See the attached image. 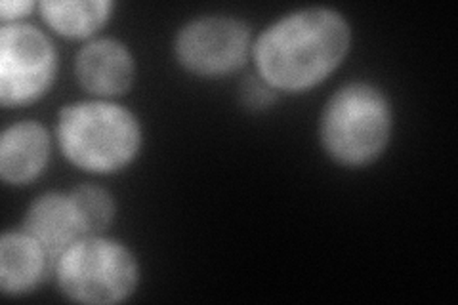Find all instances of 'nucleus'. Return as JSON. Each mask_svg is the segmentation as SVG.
<instances>
[{"label":"nucleus","instance_id":"obj_1","mask_svg":"<svg viewBox=\"0 0 458 305\" xmlns=\"http://www.w3.org/2000/svg\"><path fill=\"white\" fill-rule=\"evenodd\" d=\"M352 47V29L340 12L311 6L286 13L252 42L256 75L276 92L315 89L340 67Z\"/></svg>","mask_w":458,"mask_h":305},{"label":"nucleus","instance_id":"obj_2","mask_svg":"<svg viewBox=\"0 0 458 305\" xmlns=\"http://www.w3.org/2000/svg\"><path fill=\"white\" fill-rule=\"evenodd\" d=\"M55 138L75 168L107 176L131 165L141 148V126L132 111L107 99L65 106L55 123Z\"/></svg>","mask_w":458,"mask_h":305},{"label":"nucleus","instance_id":"obj_3","mask_svg":"<svg viewBox=\"0 0 458 305\" xmlns=\"http://www.w3.org/2000/svg\"><path fill=\"white\" fill-rule=\"evenodd\" d=\"M392 121V106L378 86L363 80L344 84L321 114L323 149L340 166H369L388 148Z\"/></svg>","mask_w":458,"mask_h":305},{"label":"nucleus","instance_id":"obj_4","mask_svg":"<svg viewBox=\"0 0 458 305\" xmlns=\"http://www.w3.org/2000/svg\"><path fill=\"white\" fill-rule=\"evenodd\" d=\"M55 281L71 301L111 305L136 292L140 266L126 244L86 235L55 258Z\"/></svg>","mask_w":458,"mask_h":305},{"label":"nucleus","instance_id":"obj_5","mask_svg":"<svg viewBox=\"0 0 458 305\" xmlns=\"http://www.w3.org/2000/svg\"><path fill=\"white\" fill-rule=\"evenodd\" d=\"M57 72V52L47 33L31 23L0 27V101L23 107L48 94Z\"/></svg>","mask_w":458,"mask_h":305},{"label":"nucleus","instance_id":"obj_6","mask_svg":"<svg viewBox=\"0 0 458 305\" xmlns=\"http://www.w3.org/2000/svg\"><path fill=\"white\" fill-rule=\"evenodd\" d=\"M252 31L233 16H203L185 23L174 38L178 64L195 77L220 79L245 67Z\"/></svg>","mask_w":458,"mask_h":305},{"label":"nucleus","instance_id":"obj_7","mask_svg":"<svg viewBox=\"0 0 458 305\" xmlns=\"http://www.w3.org/2000/svg\"><path fill=\"white\" fill-rule=\"evenodd\" d=\"M75 75L82 89L98 99L126 94L136 79L134 57L117 38L86 42L75 57Z\"/></svg>","mask_w":458,"mask_h":305},{"label":"nucleus","instance_id":"obj_8","mask_svg":"<svg viewBox=\"0 0 458 305\" xmlns=\"http://www.w3.org/2000/svg\"><path fill=\"white\" fill-rule=\"evenodd\" d=\"M50 158V134L37 121L8 126L0 138V178L8 185H27L45 172Z\"/></svg>","mask_w":458,"mask_h":305},{"label":"nucleus","instance_id":"obj_9","mask_svg":"<svg viewBox=\"0 0 458 305\" xmlns=\"http://www.w3.org/2000/svg\"><path fill=\"white\" fill-rule=\"evenodd\" d=\"M23 231L52 258L86 237L73 199L64 193H45L35 199L25 212Z\"/></svg>","mask_w":458,"mask_h":305},{"label":"nucleus","instance_id":"obj_10","mask_svg":"<svg viewBox=\"0 0 458 305\" xmlns=\"http://www.w3.org/2000/svg\"><path fill=\"white\" fill-rule=\"evenodd\" d=\"M47 250L25 231H8L0 239V292L20 298L40 284L47 271Z\"/></svg>","mask_w":458,"mask_h":305},{"label":"nucleus","instance_id":"obj_11","mask_svg":"<svg viewBox=\"0 0 458 305\" xmlns=\"http://www.w3.org/2000/svg\"><path fill=\"white\" fill-rule=\"evenodd\" d=\"M111 0H42L38 12L52 31L65 38H90L113 13Z\"/></svg>","mask_w":458,"mask_h":305},{"label":"nucleus","instance_id":"obj_12","mask_svg":"<svg viewBox=\"0 0 458 305\" xmlns=\"http://www.w3.org/2000/svg\"><path fill=\"white\" fill-rule=\"evenodd\" d=\"M73 199L86 235H104L114 220V200L106 187L82 183L69 193Z\"/></svg>","mask_w":458,"mask_h":305},{"label":"nucleus","instance_id":"obj_13","mask_svg":"<svg viewBox=\"0 0 458 305\" xmlns=\"http://www.w3.org/2000/svg\"><path fill=\"white\" fill-rule=\"evenodd\" d=\"M241 101L250 111H262L277 101V92L258 75H250L241 84Z\"/></svg>","mask_w":458,"mask_h":305},{"label":"nucleus","instance_id":"obj_14","mask_svg":"<svg viewBox=\"0 0 458 305\" xmlns=\"http://www.w3.org/2000/svg\"><path fill=\"white\" fill-rule=\"evenodd\" d=\"M35 8H38V4L29 3V0H4V3H0V21L3 25L20 23Z\"/></svg>","mask_w":458,"mask_h":305}]
</instances>
